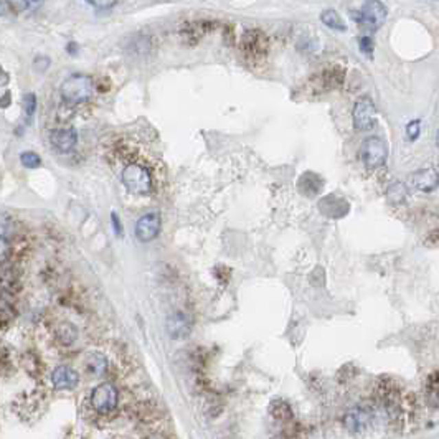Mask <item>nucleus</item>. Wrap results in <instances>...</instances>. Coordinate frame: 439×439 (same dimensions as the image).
<instances>
[{
  "label": "nucleus",
  "instance_id": "27",
  "mask_svg": "<svg viewBox=\"0 0 439 439\" xmlns=\"http://www.w3.org/2000/svg\"><path fill=\"white\" fill-rule=\"evenodd\" d=\"M9 81H10V78H9V73L5 71V69H3L2 67H0V86H5V85H9Z\"/></svg>",
  "mask_w": 439,
  "mask_h": 439
},
{
  "label": "nucleus",
  "instance_id": "20",
  "mask_svg": "<svg viewBox=\"0 0 439 439\" xmlns=\"http://www.w3.org/2000/svg\"><path fill=\"white\" fill-rule=\"evenodd\" d=\"M387 194L392 202H403L406 196V188L405 185H401L400 182H393L392 185H390Z\"/></svg>",
  "mask_w": 439,
  "mask_h": 439
},
{
  "label": "nucleus",
  "instance_id": "19",
  "mask_svg": "<svg viewBox=\"0 0 439 439\" xmlns=\"http://www.w3.org/2000/svg\"><path fill=\"white\" fill-rule=\"evenodd\" d=\"M78 337V330L75 326H71V324H61L60 329H58V339L61 340V344H67V346H69V344H73Z\"/></svg>",
  "mask_w": 439,
  "mask_h": 439
},
{
  "label": "nucleus",
  "instance_id": "26",
  "mask_svg": "<svg viewBox=\"0 0 439 439\" xmlns=\"http://www.w3.org/2000/svg\"><path fill=\"white\" fill-rule=\"evenodd\" d=\"M89 5L96 7V9H104V10H111L114 5H116V2H89Z\"/></svg>",
  "mask_w": 439,
  "mask_h": 439
},
{
  "label": "nucleus",
  "instance_id": "9",
  "mask_svg": "<svg viewBox=\"0 0 439 439\" xmlns=\"http://www.w3.org/2000/svg\"><path fill=\"white\" fill-rule=\"evenodd\" d=\"M269 48V40L261 30H246L241 36V50L248 55H264Z\"/></svg>",
  "mask_w": 439,
  "mask_h": 439
},
{
  "label": "nucleus",
  "instance_id": "7",
  "mask_svg": "<svg viewBox=\"0 0 439 439\" xmlns=\"http://www.w3.org/2000/svg\"><path fill=\"white\" fill-rule=\"evenodd\" d=\"M354 126L359 131H370L376 122V109L370 98H360L354 106Z\"/></svg>",
  "mask_w": 439,
  "mask_h": 439
},
{
  "label": "nucleus",
  "instance_id": "18",
  "mask_svg": "<svg viewBox=\"0 0 439 439\" xmlns=\"http://www.w3.org/2000/svg\"><path fill=\"white\" fill-rule=\"evenodd\" d=\"M321 20L324 25L332 28V30H340V32L346 30V23H344L342 17H340L335 10H326L321 15Z\"/></svg>",
  "mask_w": 439,
  "mask_h": 439
},
{
  "label": "nucleus",
  "instance_id": "17",
  "mask_svg": "<svg viewBox=\"0 0 439 439\" xmlns=\"http://www.w3.org/2000/svg\"><path fill=\"white\" fill-rule=\"evenodd\" d=\"M106 368H108V360H106L104 355L91 354L86 359V370L91 373V375L100 376L106 372Z\"/></svg>",
  "mask_w": 439,
  "mask_h": 439
},
{
  "label": "nucleus",
  "instance_id": "10",
  "mask_svg": "<svg viewBox=\"0 0 439 439\" xmlns=\"http://www.w3.org/2000/svg\"><path fill=\"white\" fill-rule=\"evenodd\" d=\"M319 210L329 218H344L350 212V203L339 195H327L319 202Z\"/></svg>",
  "mask_w": 439,
  "mask_h": 439
},
{
  "label": "nucleus",
  "instance_id": "12",
  "mask_svg": "<svg viewBox=\"0 0 439 439\" xmlns=\"http://www.w3.org/2000/svg\"><path fill=\"white\" fill-rule=\"evenodd\" d=\"M192 330V322L187 314L174 313L167 317V332L172 339H185Z\"/></svg>",
  "mask_w": 439,
  "mask_h": 439
},
{
  "label": "nucleus",
  "instance_id": "28",
  "mask_svg": "<svg viewBox=\"0 0 439 439\" xmlns=\"http://www.w3.org/2000/svg\"><path fill=\"white\" fill-rule=\"evenodd\" d=\"M111 218H113V223H114V229H116V233L119 235V233H121V221H119V218H117V215L116 213H113V215H111Z\"/></svg>",
  "mask_w": 439,
  "mask_h": 439
},
{
  "label": "nucleus",
  "instance_id": "4",
  "mask_svg": "<svg viewBox=\"0 0 439 439\" xmlns=\"http://www.w3.org/2000/svg\"><path fill=\"white\" fill-rule=\"evenodd\" d=\"M388 10L381 2H365L362 9L359 12H354V19L357 23L370 30H379L387 20Z\"/></svg>",
  "mask_w": 439,
  "mask_h": 439
},
{
  "label": "nucleus",
  "instance_id": "6",
  "mask_svg": "<svg viewBox=\"0 0 439 439\" xmlns=\"http://www.w3.org/2000/svg\"><path fill=\"white\" fill-rule=\"evenodd\" d=\"M117 390L111 383H101L93 390L91 405L96 412L109 413L117 406Z\"/></svg>",
  "mask_w": 439,
  "mask_h": 439
},
{
  "label": "nucleus",
  "instance_id": "1",
  "mask_svg": "<svg viewBox=\"0 0 439 439\" xmlns=\"http://www.w3.org/2000/svg\"><path fill=\"white\" fill-rule=\"evenodd\" d=\"M61 98L68 104H81L93 96V80L85 75L69 76L63 85H61Z\"/></svg>",
  "mask_w": 439,
  "mask_h": 439
},
{
  "label": "nucleus",
  "instance_id": "13",
  "mask_svg": "<svg viewBox=\"0 0 439 439\" xmlns=\"http://www.w3.org/2000/svg\"><path fill=\"white\" fill-rule=\"evenodd\" d=\"M50 141L58 153H69L76 147L78 133L75 129H56L53 131Z\"/></svg>",
  "mask_w": 439,
  "mask_h": 439
},
{
  "label": "nucleus",
  "instance_id": "14",
  "mask_svg": "<svg viewBox=\"0 0 439 439\" xmlns=\"http://www.w3.org/2000/svg\"><path fill=\"white\" fill-rule=\"evenodd\" d=\"M409 182L413 183L414 188L421 192H431L438 187V174L433 169H423L409 177Z\"/></svg>",
  "mask_w": 439,
  "mask_h": 439
},
{
  "label": "nucleus",
  "instance_id": "22",
  "mask_svg": "<svg viewBox=\"0 0 439 439\" xmlns=\"http://www.w3.org/2000/svg\"><path fill=\"white\" fill-rule=\"evenodd\" d=\"M421 133V121H412L408 126H406V135H408L409 141H416L418 135Z\"/></svg>",
  "mask_w": 439,
  "mask_h": 439
},
{
  "label": "nucleus",
  "instance_id": "21",
  "mask_svg": "<svg viewBox=\"0 0 439 439\" xmlns=\"http://www.w3.org/2000/svg\"><path fill=\"white\" fill-rule=\"evenodd\" d=\"M20 162H22V166L27 167V169H38V167L42 166V159L35 153H23L20 155Z\"/></svg>",
  "mask_w": 439,
  "mask_h": 439
},
{
  "label": "nucleus",
  "instance_id": "25",
  "mask_svg": "<svg viewBox=\"0 0 439 439\" xmlns=\"http://www.w3.org/2000/svg\"><path fill=\"white\" fill-rule=\"evenodd\" d=\"M359 47H360V50L365 53V55L370 56V58H372V52H373L372 38H368V36H360V38H359Z\"/></svg>",
  "mask_w": 439,
  "mask_h": 439
},
{
  "label": "nucleus",
  "instance_id": "3",
  "mask_svg": "<svg viewBox=\"0 0 439 439\" xmlns=\"http://www.w3.org/2000/svg\"><path fill=\"white\" fill-rule=\"evenodd\" d=\"M344 78H346V69L344 68H326L324 71L319 73V75L313 76L307 81V89H309V94L327 93L330 91V89L339 88V86L344 83Z\"/></svg>",
  "mask_w": 439,
  "mask_h": 439
},
{
  "label": "nucleus",
  "instance_id": "5",
  "mask_svg": "<svg viewBox=\"0 0 439 439\" xmlns=\"http://www.w3.org/2000/svg\"><path fill=\"white\" fill-rule=\"evenodd\" d=\"M360 155H362L363 166L367 167L368 170H376L380 169V167H383L385 162H387L388 150L385 142L381 141L380 137H368L367 141L363 142Z\"/></svg>",
  "mask_w": 439,
  "mask_h": 439
},
{
  "label": "nucleus",
  "instance_id": "8",
  "mask_svg": "<svg viewBox=\"0 0 439 439\" xmlns=\"http://www.w3.org/2000/svg\"><path fill=\"white\" fill-rule=\"evenodd\" d=\"M161 227H162L161 213L150 212V213H146V215H142L141 218L137 220L134 232H135V236H137V240L147 243V241L157 238L159 233H161Z\"/></svg>",
  "mask_w": 439,
  "mask_h": 439
},
{
  "label": "nucleus",
  "instance_id": "24",
  "mask_svg": "<svg viewBox=\"0 0 439 439\" xmlns=\"http://www.w3.org/2000/svg\"><path fill=\"white\" fill-rule=\"evenodd\" d=\"M35 109H36V98H35V94H32V93L25 94V113H27V116H28V117L34 116Z\"/></svg>",
  "mask_w": 439,
  "mask_h": 439
},
{
  "label": "nucleus",
  "instance_id": "15",
  "mask_svg": "<svg viewBox=\"0 0 439 439\" xmlns=\"http://www.w3.org/2000/svg\"><path fill=\"white\" fill-rule=\"evenodd\" d=\"M368 423H370V412L365 408H354L350 409L344 418V425H346L347 429L350 431H362L363 428H367Z\"/></svg>",
  "mask_w": 439,
  "mask_h": 439
},
{
  "label": "nucleus",
  "instance_id": "23",
  "mask_svg": "<svg viewBox=\"0 0 439 439\" xmlns=\"http://www.w3.org/2000/svg\"><path fill=\"white\" fill-rule=\"evenodd\" d=\"M10 253H12L10 243L5 240V238L0 236V264H2V262H5L7 260H9Z\"/></svg>",
  "mask_w": 439,
  "mask_h": 439
},
{
  "label": "nucleus",
  "instance_id": "29",
  "mask_svg": "<svg viewBox=\"0 0 439 439\" xmlns=\"http://www.w3.org/2000/svg\"><path fill=\"white\" fill-rule=\"evenodd\" d=\"M5 9H7V3L5 2H0V15L5 14Z\"/></svg>",
  "mask_w": 439,
  "mask_h": 439
},
{
  "label": "nucleus",
  "instance_id": "11",
  "mask_svg": "<svg viewBox=\"0 0 439 439\" xmlns=\"http://www.w3.org/2000/svg\"><path fill=\"white\" fill-rule=\"evenodd\" d=\"M52 381L53 387L56 390H71L75 388L80 381V375H78L76 370H73L71 367H67V365H60L56 367L52 373Z\"/></svg>",
  "mask_w": 439,
  "mask_h": 439
},
{
  "label": "nucleus",
  "instance_id": "16",
  "mask_svg": "<svg viewBox=\"0 0 439 439\" xmlns=\"http://www.w3.org/2000/svg\"><path fill=\"white\" fill-rule=\"evenodd\" d=\"M297 183L301 194L306 196L319 195L324 188V180L319 177L317 174H314V172H306V174H302Z\"/></svg>",
  "mask_w": 439,
  "mask_h": 439
},
{
  "label": "nucleus",
  "instance_id": "2",
  "mask_svg": "<svg viewBox=\"0 0 439 439\" xmlns=\"http://www.w3.org/2000/svg\"><path fill=\"white\" fill-rule=\"evenodd\" d=\"M122 183L131 194L134 195H149L153 192V177L146 167L139 164H129L121 174Z\"/></svg>",
  "mask_w": 439,
  "mask_h": 439
}]
</instances>
